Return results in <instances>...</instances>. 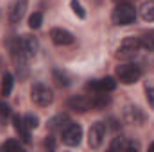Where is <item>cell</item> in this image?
<instances>
[{
  "label": "cell",
  "instance_id": "ac0fdd59",
  "mask_svg": "<svg viewBox=\"0 0 154 152\" xmlns=\"http://www.w3.org/2000/svg\"><path fill=\"white\" fill-rule=\"evenodd\" d=\"M52 77H54V81L57 82V86H61V88L70 86V77L66 75L65 72H61V70L54 68V70H52Z\"/></svg>",
  "mask_w": 154,
  "mask_h": 152
},
{
  "label": "cell",
  "instance_id": "83f0119b",
  "mask_svg": "<svg viewBox=\"0 0 154 152\" xmlns=\"http://www.w3.org/2000/svg\"><path fill=\"white\" fill-rule=\"evenodd\" d=\"M116 4H125V2H133V0H115Z\"/></svg>",
  "mask_w": 154,
  "mask_h": 152
},
{
  "label": "cell",
  "instance_id": "d6986e66",
  "mask_svg": "<svg viewBox=\"0 0 154 152\" xmlns=\"http://www.w3.org/2000/svg\"><path fill=\"white\" fill-rule=\"evenodd\" d=\"M140 47L145 48V50H154V31L145 32V34L140 38Z\"/></svg>",
  "mask_w": 154,
  "mask_h": 152
},
{
  "label": "cell",
  "instance_id": "e0dca14e",
  "mask_svg": "<svg viewBox=\"0 0 154 152\" xmlns=\"http://www.w3.org/2000/svg\"><path fill=\"white\" fill-rule=\"evenodd\" d=\"M140 14H142V18H143L145 22H152L154 20V0H149V2H145V4L142 5Z\"/></svg>",
  "mask_w": 154,
  "mask_h": 152
},
{
  "label": "cell",
  "instance_id": "cb8c5ba5",
  "mask_svg": "<svg viewBox=\"0 0 154 152\" xmlns=\"http://www.w3.org/2000/svg\"><path fill=\"white\" fill-rule=\"evenodd\" d=\"M4 149H5V150H22V141L7 140V141L4 143Z\"/></svg>",
  "mask_w": 154,
  "mask_h": 152
},
{
  "label": "cell",
  "instance_id": "4316f807",
  "mask_svg": "<svg viewBox=\"0 0 154 152\" xmlns=\"http://www.w3.org/2000/svg\"><path fill=\"white\" fill-rule=\"evenodd\" d=\"M108 122H109V123H111V125H109V127H111V129H118V127H120V125H118V122H116L115 118H109V120H108Z\"/></svg>",
  "mask_w": 154,
  "mask_h": 152
},
{
  "label": "cell",
  "instance_id": "8fae6325",
  "mask_svg": "<svg viewBox=\"0 0 154 152\" xmlns=\"http://www.w3.org/2000/svg\"><path fill=\"white\" fill-rule=\"evenodd\" d=\"M124 120L127 123H133V125H142L145 122V114L136 106H125V109H124Z\"/></svg>",
  "mask_w": 154,
  "mask_h": 152
},
{
  "label": "cell",
  "instance_id": "7c38bea8",
  "mask_svg": "<svg viewBox=\"0 0 154 152\" xmlns=\"http://www.w3.org/2000/svg\"><path fill=\"white\" fill-rule=\"evenodd\" d=\"M13 125H14V131L20 134L22 141L29 145V143H31V129L27 127L23 116H20V114H13Z\"/></svg>",
  "mask_w": 154,
  "mask_h": 152
},
{
  "label": "cell",
  "instance_id": "7a4b0ae2",
  "mask_svg": "<svg viewBox=\"0 0 154 152\" xmlns=\"http://www.w3.org/2000/svg\"><path fill=\"white\" fill-rule=\"evenodd\" d=\"M140 38H134V36H129V38H124L122 43L118 45L116 48V59L120 61H129L133 57H136V54L140 52Z\"/></svg>",
  "mask_w": 154,
  "mask_h": 152
},
{
  "label": "cell",
  "instance_id": "5bb4252c",
  "mask_svg": "<svg viewBox=\"0 0 154 152\" xmlns=\"http://www.w3.org/2000/svg\"><path fill=\"white\" fill-rule=\"evenodd\" d=\"M68 122H72L68 114L59 113V114H56V116H52V118L47 122V127H48V131H52V132H56V131H59V132H61Z\"/></svg>",
  "mask_w": 154,
  "mask_h": 152
},
{
  "label": "cell",
  "instance_id": "277c9868",
  "mask_svg": "<svg viewBox=\"0 0 154 152\" xmlns=\"http://www.w3.org/2000/svg\"><path fill=\"white\" fill-rule=\"evenodd\" d=\"M31 99H32V102H34L36 106L47 108V106L52 104L54 93H52V90H50L48 86H45V84H41V82H36V84L32 86V90H31Z\"/></svg>",
  "mask_w": 154,
  "mask_h": 152
},
{
  "label": "cell",
  "instance_id": "4fadbf2b",
  "mask_svg": "<svg viewBox=\"0 0 154 152\" xmlns=\"http://www.w3.org/2000/svg\"><path fill=\"white\" fill-rule=\"evenodd\" d=\"M109 149L111 150H134V149L138 150L140 145L134 143V141H129L124 136H116V138H113V141L109 143Z\"/></svg>",
  "mask_w": 154,
  "mask_h": 152
},
{
  "label": "cell",
  "instance_id": "3957f363",
  "mask_svg": "<svg viewBox=\"0 0 154 152\" xmlns=\"http://www.w3.org/2000/svg\"><path fill=\"white\" fill-rule=\"evenodd\" d=\"M116 77H118V81L122 84H134L142 77V68L138 65H133V63L120 65L116 68Z\"/></svg>",
  "mask_w": 154,
  "mask_h": 152
},
{
  "label": "cell",
  "instance_id": "5b68a950",
  "mask_svg": "<svg viewBox=\"0 0 154 152\" xmlns=\"http://www.w3.org/2000/svg\"><path fill=\"white\" fill-rule=\"evenodd\" d=\"M61 138H63V143L68 145V147H77L82 140V127L79 123L74 122H68L65 125V129L61 131Z\"/></svg>",
  "mask_w": 154,
  "mask_h": 152
},
{
  "label": "cell",
  "instance_id": "30bf717a",
  "mask_svg": "<svg viewBox=\"0 0 154 152\" xmlns=\"http://www.w3.org/2000/svg\"><path fill=\"white\" fill-rule=\"evenodd\" d=\"M66 108L75 111V113H86L91 109V104H90V99L88 97H82V95H74L66 100Z\"/></svg>",
  "mask_w": 154,
  "mask_h": 152
},
{
  "label": "cell",
  "instance_id": "f1b7e54d",
  "mask_svg": "<svg viewBox=\"0 0 154 152\" xmlns=\"http://www.w3.org/2000/svg\"><path fill=\"white\" fill-rule=\"evenodd\" d=\"M149 150H154V141L151 143V145H149Z\"/></svg>",
  "mask_w": 154,
  "mask_h": 152
},
{
  "label": "cell",
  "instance_id": "7402d4cb",
  "mask_svg": "<svg viewBox=\"0 0 154 152\" xmlns=\"http://www.w3.org/2000/svg\"><path fill=\"white\" fill-rule=\"evenodd\" d=\"M9 116H11V108H9L5 102H2V100H0V122H2V123H5Z\"/></svg>",
  "mask_w": 154,
  "mask_h": 152
},
{
  "label": "cell",
  "instance_id": "ffe728a7",
  "mask_svg": "<svg viewBox=\"0 0 154 152\" xmlns=\"http://www.w3.org/2000/svg\"><path fill=\"white\" fill-rule=\"evenodd\" d=\"M41 23H43V14L41 13H32L29 16V27L31 29H39Z\"/></svg>",
  "mask_w": 154,
  "mask_h": 152
},
{
  "label": "cell",
  "instance_id": "d4e9b609",
  "mask_svg": "<svg viewBox=\"0 0 154 152\" xmlns=\"http://www.w3.org/2000/svg\"><path fill=\"white\" fill-rule=\"evenodd\" d=\"M145 91H147V100H149L151 108H154V84H147Z\"/></svg>",
  "mask_w": 154,
  "mask_h": 152
},
{
  "label": "cell",
  "instance_id": "484cf974",
  "mask_svg": "<svg viewBox=\"0 0 154 152\" xmlns=\"http://www.w3.org/2000/svg\"><path fill=\"white\" fill-rule=\"evenodd\" d=\"M43 145H45V149H50V150H54V149H56V140H54L52 136H48V138L45 140V143H43Z\"/></svg>",
  "mask_w": 154,
  "mask_h": 152
},
{
  "label": "cell",
  "instance_id": "9c48e42d",
  "mask_svg": "<svg viewBox=\"0 0 154 152\" xmlns=\"http://www.w3.org/2000/svg\"><path fill=\"white\" fill-rule=\"evenodd\" d=\"M50 39L54 41V45L57 47H66V45H72L74 43V34L66 29H61V27H54L50 31Z\"/></svg>",
  "mask_w": 154,
  "mask_h": 152
},
{
  "label": "cell",
  "instance_id": "603a6c76",
  "mask_svg": "<svg viewBox=\"0 0 154 152\" xmlns=\"http://www.w3.org/2000/svg\"><path fill=\"white\" fill-rule=\"evenodd\" d=\"M23 120H25V123H27V127L32 131V129H36L39 125V120H38V116L36 114H25L23 116Z\"/></svg>",
  "mask_w": 154,
  "mask_h": 152
},
{
  "label": "cell",
  "instance_id": "9a60e30c",
  "mask_svg": "<svg viewBox=\"0 0 154 152\" xmlns=\"http://www.w3.org/2000/svg\"><path fill=\"white\" fill-rule=\"evenodd\" d=\"M109 102H111V97H109L108 93H104V91H97V93H93L91 99H90L91 109H104Z\"/></svg>",
  "mask_w": 154,
  "mask_h": 152
},
{
  "label": "cell",
  "instance_id": "44dd1931",
  "mask_svg": "<svg viewBox=\"0 0 154 152\" xmlns=\"http://www.w3.org/2000/svg\"><path fill=\"white\" fill-rule=\"evenodd\" d=\"M70 7H72V11L75 13L81 20H84V18H86V11H84V7L81 5V2H79V0H70Z\"/></svg>",
  "mask_w": 154,
  "mask_h": 152
},
{
  "label": "cell",
  "instance_id": "52a82bcc",
  "mask_svg": "<svg viewBox=\"0 0 154 152\" xmlns=\"http://www.w3.org/2000/svg\"><path fill=\"white\" fill-rule=\"evenodd\" d=\"M106 123L104 122H95L91 127H90V132H88V145L91 149H99L104 141V136H106Z\"/></svg>",
  "mask_w": 154,
  "mask_h": 152
},
{
  "label": "cell",
  "instance_id": "6da1fadb",
  "mask_svg": "<svg viewBox=\"0 0 154 152\" xmlns=\"http://www.w3.org/2000/svg\"><path fill=\"white\" fill-rule=\"evenodd\" d=\"M111 20L115 25H131L136 20V9L131 2L125 4H116V7L113 9Z\"/></svg>",
  "mask_w": 154,
  "mask_h": 152
},
{
  "label": "cell",
  "instance_id": "ba28073f",
  "mask_svg": "<svg viewBox=\"0 0 154 152\" xmlns=\"http://www.w3.org/2000/svg\"><path fill=\"white\" fill-rule=\"evenodd\" d=\"M27 5H29L27 0H14V2L11 4V7H9V13H7L9 22H11V23H20L22 18H23L25 13H27Z\"/></svg>",
  "mask_w": 154,
  "mask_h": 152
},
{
  "label": "cell",
  "instance_id": "2e32d148",
  "mask_svg": "<svg viewBox=\"0 0 154 152\" xmlns=\"http://www.w3.org/2000/svg\"><path fill=\"white\" fill-rule=\"evenodd\" d=\"M13 86H14V77L13 74L5 72L4 77H2V86H0V95L2 97H9L11 91H13Z\"/></svg>",
  "mask_w": 154,
  "mask_h": 152
},
{
  "label": "cell",
  "instance_id": "8992f818",
  "mask_svg": "<svg viewBox=\"0 0 154 152\" xmlns=\"http://www.w3.org/2000/svg\"><path fill=\"white\" fill-rule=\"evenodd\" d=\"M116 88V81L113 77H102V79H93L86 84V91L97 93V91H104V93H111Z\"/></svg>",
  "mask_w": 154,
  "mask_h": 152
}]
</instances>
